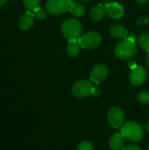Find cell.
Returning a JSON list of instances; mask_svg holds the SVG:
<instances>
[{"mask_svg":"<svg viewBox=\"0 0 149 150\" xmlns=\"http://www.w3.org/2000/svg\"><path fill=\"white\" fill-rule=\"evenodd\" d=\"M136 22L138 25H146L149 22V17L148 16H141L137 19Z\"/></svg>","mask_w":149,"mask_h":150,"instance_id":"cell-22","label":"cell"},{"mask_svg":"<svg viewBox=\"0 0 149 150\" xmlns=\"http://www.w3.org/2000/svg\"><path fill=\"white\" fill-rule=\"evenodd\" d=\"M147 128H148V133H149V122H148V127H147Z\"/></svg>","mask_w":149,"mask_h":150,"instance_id":"cell-29","label":"cell"},{"mask_svg":"<svg viewBox=\"0 0 149 150\" xmlns=\"http://www.w3.org/2000/svg\"><path fill=\"white\" fill-rule=\"evenodd\" d=\"M101 94V91L98 88L93 87V91H92V95H94L95 97H98Z\"/></svg>","mask_w":149,"mask_h":150,"instance_id":"cell-24","label":"cell"},{"mask_svg":"<svg viewBox=\"0 0 149 150\" xmlns=\"http://www.w3.org/2000/svg\"><path fill=\"white\" fill-rule=\"evenodd\" d=\"M80 48H81V45L78 40H70L66 47L67 53L71 57L77 56L80 53Z\"/></svg>","mask_w":149,"mask_h":150,"instance_id":"cell-15","label":"cell"},{"mask_svg":"<svg viewBox=\"0 0 149 150\" xmlns=\"http://www.w3.org/2000/svg\"><path fill=\"white\" fill-rule=\"evenodd\" d=\"M125 144L124 136L121 134H114L110 139V147L113 150L123 149Z\"/></svg>","mask_w":149,"mask_h":150,"instance_id":"cell-13","label":"cell"},{"mask_svg":"<svg viewBox=\"0 0 149 150\" xmlns=\"http://www.w3.org/2000/svg\"><path fill=\"white\" fill-rule=\"evenodd\" d=\"M107 119L110 125L114 128H119L124 125L125 116L123 111L119 107H112L108 112Z\"/></svg>","mask_w":149,"mask_h":150,"instance_id":"cell-7","label":"cell"},{"mask_svg":"<svg viewBox=\"0 0 149 150\" xmlns=\"http://www.w3.org/2000/svg\"><path fill=\"white\" fill-rule=\"evenodd\" d=\"M105 14V6H104L103 4L94 5L90 9V18L95 21H98V20L102 19L104 18Z\"/></svg>","mask_w":149,"mask_h":150,"instance_id":"cell-14","label":"cell"},{"mask_svg":"<svg viewBox=\"0 0 149 150\" xmlns=\"http://www.w3.org/2000/svg\"><path fill=\"white\" fill-rule=\"evenodd\" d=\"M130 74V82L134 86H141L145 83L148 78V72L144 67L137 65L134 69H131Z\"/></svg>","mask_w":149,"mask_h":150,"instance_id":"cell-8","label":"cell"},{"mask_svg":"<svg viewBox=\"0 0 149 150\" xmlns=\"http://www.w3.org/2000/svg\"><path fill=\"white\" fill-rule=\"evenodd\" d=\"M138 3H140V4H146V3H148V0H136Z\"/></svg>","mask_w":149,"mask_h":150,"instance_id":"cell-27","label":"cell"},{"mask_svg":"<svg viewBox=\"0 0 149 150\" xmlns=\"http://www.w3.org/2000/svg\"><path fill=\"white\" fill-rule=\"evenodd\" d=\"M108 76V69L105 64L96 65L90 72V80L96 83L99 84L103 82Z\"/></svg>","mask_w":149,"mask_h":150,"instance_id":"cell-9","label":"cell"},{"mask_svg":"<svg viewBox=\"0 0 149 150\" xmlns=\"http://www.w3.org/2000/svg\"><path fill=\"white\" fill-rule=\"evenodd\" d=\"M122 150H141V149L138 145L132 144V145H128V146H126V148H124Z\"/></svg>","mask_w":149,"mask_h":150,"instance_id":"cell-23","label":"cell"},{"mask_svg":"<svg viewBox=\"0 0 149 150\" xmlns=\"http://www.w3.org/2000/svg\"><path fill=\"white\" fill-rule=\"evenodd\" d=\"M78 150H93V146L89 142H83L78 145Z\"/></svg>","mask_w":149,"mask_h":150,"instance_id":"cell-21","label":"cell"},{"mask_svg":"<svg viewBox=\"0 0 149 150\" xmlns=\"http://www.w3.org/2000/svg\"><path fill=\"white\" fill-rule=\"evenodd\" d=\"M136 66H137V64H136V62H135L133 60H129V61H128V67H129L131 69H134Z\"/></svg>","mask_w":149,"mask_h":150,"instance_id":"cell-25","label":"cell"},{"mask_svg":"<svg viewBox=\"0 0 149 150\" xmlns=\"http://www.w3.org/2000/svg\"><path fill=\"white\" fill-rule=\"evenodd\" d=\"M78 41L81 45V47L85 49H94L100 45L102 41V37L99 33L90 31L84 34H82L81 37L78 39Z\"/></svg>","mask_w":149,"mask_h":150,"instance_id":"cell-4","label":"cell"},{"mask_svg":"<svg viewBox=\"0 0 149 150\" xmlns=\"http://www.w3.org/2000/svg\"><path fill=\"white\" fill-rule=\"evenodd\" d=\"M72 0H47L46 2L47 11L52 15H60L69 10Z\"/></svg>","mask_w":149,"mask_h":150,"instance_id":"cell-5","label":"cell"},{"mask_svg":"<svg viewBox=\"0 0 149 150\" xmlns=\"http://www.w3.org/2000/svg\"><path fill=\"white\" fill-rule=\"evenodd\" d=\"M120 134L124 138L131 142H140L142 140L144 133L142 127L136 121H127L121 127Z\"/></svg>","mask_w":149,"mask_h":150,"instance_id":"cell-3","label":"cell"},{"mask_svg":"<svg viewBox=\"0 0 149 150\" xmlns=\"http://www.w3.org/2000/svg\"><path fill=\"white\" fill-rule=\"evenodd\" d=\"M82 1H89V0H82Z\"/></svg>","mask_w":149,"mask_h":150,"instance_id":"cell-30","label":"cell"},{"mask_svg":"<svg viewBox=\"0 0 149 150\" xmlns=\"http://www.w3.org/2000/svg\"><path fill=\"white\" fill-rule=\"evenodd\" d=\"M41 0H23L25 7L28 11H34L36 8L40 7Z\"/></svg>","mask_w":149,"mask_h":150,"instance_id":"cell-18","label":"cell"},{"mask_svg":"<svg viewBox=\"0 0 149 150\" xmlns=\"http://www.w3.org/2000/svg\"><path fill=\"white\" fill-rule=\"evenodd\" d=\"M33 11H34V16H35L38 19L42 20V19H44V18H46V11H45L42 8L38 7V8H36Z\"/></svg>","mask_w":149,"mask_h":150,"instance_id":"cell-20","label":"cell"},{"mask_svg":"<svg viewBox=\"0 0 149 150\" xmlns=\"http://www.w3.org/2000/svg\"><path fill=\"white\" fill-rule=\"evenodd\" d=\"M137 53V46L134 40L129 37H126L115 47V54L121 60H127L132 58Z\"/></svg>","mask_w":149,"mask_h":150,"instance_id":"cell-1","label":"cell"},{"mask_svg":"<svg viewBox=\"0 0 149 150\" xmlns=\"http://www.w3.org/2000/svg\"><path fill=\"white\" fill-rule=\"evenodd\" d=\"M138 43L143 50L149 52V33H142L138 39Z\"/></svg>","mask_w":149,"mask_h":150,"instance_id":"cell-17","label":"cell"},{"mask_svg":"<svg viewBox=\"0 0 149 150\" xmlns=\"http://www.w3.org/2000/svg\"><path fill=\"white\" fill-rule=\"evenodd\" d=\"M5 2H6V0H0V6L3 5Z\"/></svg>","mask_w":149,"mask_h":150,"instance_id":"cell-28","label":"cell"},{"mask_svg":"<svg viewBox=\"0 0 149 150\" xmlns=\"http://www.w3.org/2000/svg\"><path fill=\"white\" fill-rule=\"evenodd\" d=\"M68 11L72 13L73 16H75L76 18L83 17L85 14V7L82 4L77 3L75 0H72V3L70 4Z\"/></svg>","mask_w":149,"mask_h":150,"instance_id":"cell-16","label":"cell"},{"mask_svg":"<svg viewBox=\"0 0 149 150\" xmlns=\"http://www.w3.org/2000/svg\"><path fill=\"white\" fill-rule=\"evenodd\" d=\"M148 150H149V147H148Z\"/></svg>","mask_w":149,"mask_h":150,"instance_id":"cell-31","label":"cell"},{"mask_svg":"<svg viewBox=\"0 0 149 150\" xmlns=\"http://www.w3.org/2000/svg\"><path fill=\"white\" fill-rule=\"evenodd\" d=\"M93 86L90 81L87 80H80L77 81L72 87L73 94L80 98H86L92 94Z\"/></svg>","mask_w":149,"mask_h":150,"instance_id":"cell-6","label":"cell"},{"mask_svg":"<svg viewBox=\"0 0 149 150\" xmlns=\"http://www.w3.org/2000/svg\"><path fill=\"white\" fill-rule=\"evenodd\" d=\"M34 14L30 11L24 13L18 19V26L21 30H29L34 23Z\"/></svg>","mask_w":149,"mask_h":150,"instance_id":"cell-11","label":"cell"},{"mask_svg":"<svg viewBox=\"0 0 149 150\" xmlns=\"http://www.w3.org/2000/svg\"><path fill=\"white\" fill-rule=\"evenodd\" d=\"M105 7H106L107 14L112 18H116V19L119 18L124 14V8L122 4H120L119 3H117V2L110 3V4H107Z\"/></svg>","mask_w":149,"mask_h":150,"instance_id":"cell-10","label":"cell"},{"mask_svg":"<svg viewBox=\"0 0 149 150\" xmlns=\"http://www.w3.org/2000/svg\"><path fill=\"white\" fill-rule=\"evenodd\" d=\"M82 24L76 18H68L61 25V33L68 40H78L82 35Z\"/></svg>","mask_w":149,"mask_h":150,"instance_id":"cell-2","label":"cell"},{"mask_svg":"<svg viewBox=\"0 0 149 150\" xmlns=\"http://www.w3.org/2000/svg\"><path fill=\"white\" fill-rule=\"evenodd\" d=\"M111 35L115 39H125L127 36V30L119 24H115L110 28Z\"/></svg>","mask_w":149,"mask_h":150,"instance_id":"cell-12","label":"cell"},{"mask_svg":"<svg viewBox=\"0 0 149 150\" xmlns=\"http://www.w3.org/2000/svg\"><path fill=\"white\" fill-rule=\"evenodd\" d=\"M138 100L140 103L146 105L149 103V92L148 91H141L138 95Z\"/></svg>","mask_w":149,"mask_h":150,"instance_id":"cell-19","label":"cell"},{"mask_svg":"<svg viewBox=\"0 0 149 150\" xmlns=\"http://www.w3.org/2000/svg\"><path fill=\"white\" fill-rule=\"evenodd\" d=\"M146 65L149 68V52H148L147 56H146Z\"/></svg>","mask_w":149,"mask_h":150,"instance_id":"cell-26","label":"cell"}]
</instances>
